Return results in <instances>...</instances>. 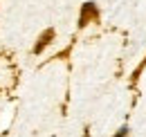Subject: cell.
<instances>
[{"label":"cell","instance_id":"obj_1","mask_svg":"<svg viewBox=\"0 0 146 137\" xmlns=\"http://www.w3.org/2000/svg\"><path fill=\"white\" fill-rule=\"evenodd\" d=\"M97 18H99V7H97L94 2H86V5L81 7V14H79V27H81V29L88 27Z\"/></svg>","mask_w":146,"mask_h":137},{"label":"cell","instance_id":"obj_2","mask_svg":"<svg viewBox=\"0 0 146 137\" xmlns=\"http://www.w3.org/2000/svg\"><path fill=\"white\" fill-rule=\"evenodd\" d=\"M54 36H56V32L52 29V27H50V29H45L43 34L38 36L36 45H34V54H40V52H43L47 45H50V43H52V41H54Z\"/></svg>","mask_w":146,"mask_h":137},{"label":"cell","instance_id":"obj_3","mask_svg":"<svg viewBox=\"0 0 146 137\" xmlns=\"http://www.w3.org/2000/svg\"><path fill=\"white\" fill-rule=\"evenodd\" d=\"M146 68V59L144 61H142V65H139V68H135V72H133V81H137V79H139V74H142V70Z\"/></svg>","mask_w":146,"mask_h":137},{"label":"cell","instance_id":"obj_4","mask_svg":"<svg viewBox=\"0 0 146 137\" xmlns=\"http://www.w3.org/2000/svg\"><path fill=\"white\" fill-rule=\"evenodd\" d=\"M126 135H128V126H121V128H119L112 137H126Z\"/></svg>","mask_w":146,"mask_h":137}]
</instances>
